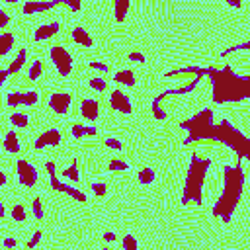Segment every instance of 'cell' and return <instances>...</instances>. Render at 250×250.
Segmentation results:
<instances>
[{
    "instance_id": "obj_18",
    "label": "cell",
    "mask_w": 250,
    "mask_h": 250,
    "mask_svg": "<svg viewBox=\"0 0 250 250\" xmlns=\"http://www.w3.org/2000/svg\"><path fill=\"white\" fill-rule=\"evenodd\" d=\"M72 39H74V43H78V45H82V47H92V43H94L90 31H86L82 25H76V27L72 29Z\"/></svg>"
},
{
    "instance_id": "obj_48",
    "label": "cell",
    "mask_w": 250,
    "mask_h": 250,
    "mask_svg": "<svg viewBox=\"0 0 250 250\" xmlns=\"http://www.w3.org/2000/svg\"><path fill=\"white\" fill-rule=\"evenodd\" d=\"M100 250H113V248H107V246H104V248H100Z\"/></svg>"
},
{
    "instance_id": "obj_11",
    "label": "cell",
    "mask_w": 250,
    "mask_h": 250,
    "mask_svg": "<svg viewBox=\"0 0 250 250\" xmlns=\"http://www.w3.org/2000/svg\"><path fill=\"white\" fill-rule=\"evenodd\" d=\"M59 145H61V131H59L57 127H51V129L43 131V133L35 139V143H33V146H35L37 150H41V148H45V146H59Z\"/></svg>"
},
{
    "instance_id": "obj_40",
    "label": "cell",
    "mask_w": 250,
    "mask_h": 250,
    "mask_svg": "<svg viewBox=\"0 0 250 250\" xmlns=\"http://www.w3.org/2000/svg\"><path fill=\"white\" fill-rule=\"evenodd\" d=\"M88 64H90V68H96V70H100V72H107V70H109V66L104 64V62H100V61H92V62H88Z\"/></svg>"
},
{
    "instance_id": "obj_29",
    "label": "cell",
    "mask_w": 250,
    "mask_h": 250,
    "mask_svg": "<svg viewBox=\"0 0 250 250\" xmlns=\"http://www.w3.org/2000/svg\"><path fill=\"white\" fill-rule=\"evenodd\" d=\"M107 170H109V172H125V170H129V164H127L125 160L111 158L109 164H107Z\"/></svg>"
},
{
    "instance_id": "obj_12",
    "label": "cell",
    "mask_w": 250,
    "mask_h": 250,
    "mask_svg": "<svg viewBox=\"0 0 250 250\" xmlns=\"http://www.w3.org/2000/svg\"><path fill=\"white\" fill-rule=\"evenodd\" d=\"M80 113L86 121H96L100 117V104L94 98H84L80 102Z\"/></svg>"
},
{
    "instance_id": "obj_8",
    "label": "cell",
    "mask_w": 250,
    "mask_h": 250,
    "mask_svg": "<svg viewBox=\"0 0 250 250\" xmlns=\"http://www.w3.org/2000/svg\"><path fill=\"white\" fill-rule=\"evenodd\" d=\"M16 174H18V182H20L21 186L31 188V186L37 184V168H35L31 162L23 160V158H20V160L16 162Z\"/></svg>"
},
{
    "instance_id": "obj_47",
    "label": "cell",
    "mask_w": 250,
    "mask_h": 250,
    "mask_svg": "<svg viewBox=\"0 0 250 250\" xmlns=\"http://www.w3.org/2000/svg\"><path fill=\"white\" fill-rule=\"evenodd\" d=\"M4 215H6V207H4V203L0 201V219H2Z\"/></svg>"
},
{
    "instance_id": "obj_19",
    "label": "cell",
    "mask_w": 250,
    "mask_h": 250,
    "mask_svg": "<svg viewBox=\"0 0 250 250\" xmlns=\"http://www.w3.org/2000/svg\"><path fill=\"white\" fill-rule=\"evenodd\" d=\"M98 133V129L94 125H84V123H74L70 127V135L74 139H82V137H94Z\"/></svg>"
},
{
    "instance_id": "obj_22",
    "label": "cell",
    "mask_w": 250,
    "mask_h": 250,
    "mask_svg": "<svg viewBox=\"0 0 250 250\" xmlns=\"http://www.w3.org/2000/svg\"><path fill=\"white\" fill-rule=\"evenodd\" d=\"M25 59H27V51H25V49L21 47V49L18 51V57H16V59H14L12 62H10V66L6 68V70H8V74H16V72H18V70H20V68L23 66Z\"/></svg>"
},
{
    "instance_id": "obj_13",
    "label": "cell",
    "mask_w": 250,
    "mask_h": 250,
    "mask_svg": "<svg viewBox=\"0 0 250 250\" xmlns=\"http://www.w3.org/2000/svg\"><path fill=\"white\" fill-rule=\"evenodd\" d=\"M178 74H193V76H209V66H178V68H170L164 72V76H178Z\"/></svg>"
},
{
    "instance_id": "obj_46",
    "label": "cell",
    "mask_w": 250,
    "mask_h": 250,
    "mask_svg": "<svg viewBox=\"0 0 250 250\" xmlns=\"http://www.w3.org/2000/svg\"><path fill=\"white\" fill-rule=\"evenodd\" d=\"M6 182H8V178H6V174H4V172H0V186H4Z\"/></svg>"
},
{
    "instance_id": "obj_44",
    "label": "cell",
    "mask_w": 250,
    "mask_h": 250,
    "mask_svg": "<svg viewBox=\"0 0 250 250\" xmlns=\"http://www.w3.org/2000/svg\"><path fill=\"white\" fill-rule=\"evenodd\" d=\"M227 4L232 6V8H242V2L240 0H227Z\"/></svg>"
},
{
    "instance_id": "obj_33",
    "label": "cell",
    "mask_w": 250,
    "mask_h": 250,
    "mask_svg": "<svg viewBox=\"0 0 250 250\" xmlns=\"http://www.w3.org/2000/svg\"><path fill=\"white\" fill-rule=\"evenodd\" d=\"M6 104L10 105V107H16V105H21V92H10L8 96H6Z\"/></svg>"
},
{
    "instance_id": "obj_14",
    "label": "cell",
    "mask_w": 250,
    "mask_h": 250,
    "mask_svg": "<svg viewBox=\"0 0 250 250\" xmlns=\"http://www.w3.org/2000/svg\"><path fill=\"white\" fill-rule=\"evenodd\" d=\"M62 0H51V2H25L21 6V12L23 14H37V12H47L55 6H61Z\"/></svg>"
},
{
    "instance_id": "obj_25",
    "label": "cell",
    "mask_w": 250,
    "mask_h": 250,
    "mask_svg": "<svg viewBox=\"0 0 250 250\" xmlns=\"http://www.w3.org/2000/svg\"><path fill=\"white\" fill-rule=\"evenodd\" d=\"M62 178H68L70 182H78L80 180V174H78V164H76V158L70 160V166L62 170Z\"/></svg>"
},
{
    "instance_id": "obj_17",
    "label": "cell",
    "mask_w": 250,
    "mask_h": 250,
    "mask_svg": "<svg viewBox=\"0 0 250 250\" xmlns=\"http://www.w3.org/2000/svg\"><path fill=\"white\" fill-rule=\"evenodd\" d=\"M168 96H172V88H166L162 94H158V96L152 100V115H154L158 121H164V119H166V113H164V109L160 107V104H162V100H166Z\"/></svg>"
},
{
    "instance_id": "obj_39",
    "label": "cell",
    "mask_w": 250,
    "mask_h": 250,
    "mask_svg": "<svg viewBox=\"0 0 250 250\" xmlns=\"http://www.w3.org/2000/svg\"><path fill=\"white\" fill-rule=\"evenodd\" d=\"M41 236H43V232H41V230H35V232H33V236H31L29 240H27V244H25V246H27L29 250H31V248H35V246L39 244V240H41Z\"/></svg>"
},
{
    "instance_id": "obj_9",
    "label": "cell",
    "mask_w": 250,
    "mask_h": 250,
    "mask_svg": "<svg viewBox=\"0 0 250 250\" xmlns=\"http://www.w3.org/2000/svg\"><path fill=\"white\" fill-rule=\"evenodd\" d=\"M109 105L115 109V111H119V113H131L133 111V104H131V98H129V94H125L121 88H115V90H111V94H109Z\"/></svg>"
},
{
    "instance_id": "obj_26",
    "label": "cell",
    "mask_w": 250,
    "mask_h": 250,
    "mask_svg": "<svg viewBox=\"0 0 250 250\" xmlns=\"http://www.w3.org/2000/svg\"><path fill=\"white\" fill-rule=\"evenodd\" d=\"M41 74H43V62H41L39 59L31 61V64H29V70H27V78H29V80H37Z\"/></svg>"
},
{
    "instance_id": "obj_21",
    "label": "cell",
    "mask_w": 250,
    "mask_h": 250,
    "mask_svg": "<svg viewBox=\"0 0 250 250\" xmlns=\"http://www.w3.org/2000/svg\"><path fill=\"white\" fill-rule=\"evenodd\" d=\"M129 8H131V2L129 0H115L113 2V16H115V21L117 23H121L125 20Z\"/></svg>"
},
{
    "instance_id": "obj_31",
    "label": "cell",
    "mask_w": 250,
    "mask_h": 250,
    "mask_svg": "<svg viewBox=\"0 0 250 250\" xmlns=\"http://www.w3.org/2000/svg\"><path fill=\"white\" fill-rule=\"evenodd\" d=\"M10 215H12L14 221H20V223H21V221H25V207H23L21 203H14Z\"/></svg>"
},
{
    "instance_id": "obj_45",
    "label": "cell",
    "mask_w": 250,
    "mask_h": 250,
    "mask_svg": "<svg viewBox=\"0 0 250 250\" xmlns=\"http://www.w3.org/2000/svg\"><path fill=\"white\" fill-rule=\"evenodd\" d=\"M16 244H18V242H16L14 238H4V246H6V248H12V246H16Z\"/></svg>"
},
{
    "instance_id": "obj_7",
    "label": "cell",
    "mask_w": 250,
    "mask_h": 250,
    "mask_svg": "<svg viewBox=\"0 0 250 250\" xmlns=\"http://www.w3.org/2000/svg\"><path fill=\"white\" fill-rule=\"evenodd\" d=\"M49 55H51V61H53V64H55V68H57V72L61 76H68L72 72L74 62H72V55L68 53L66 47L55 45V47H51Z\"/></svg>"
},
{
    "instance_id": "obj_20",
    "label": "cell",
    "mask_w": 250,
    "mask_h": 250,
    "mask_svg": "<svg viewBox=\"0 0 250 250\" xmlns=\"http://www.w3.org/2000/svg\"><path fill=\"white\" fill-rule=\"evenodd\" d=\"M20 148H21V145H20V139H18L16 131H8L4 135V150L6 152H12V154H18Z\"/></svg>"
},
{
    "instance_id": "obj_5",
    "label": "cell",
    "mask_w": 250,
    "mask_h": 250,
    "mask_svg": "<svg viewBox=\"0 0 250 250\" xmlns=\"http://www.w3.org/2000/svg\"><path fill=\"white\" fill-rule=\"evenodd\" d=\"M180 127L188 131V137L184 139V145H191V143L203 141V139H213V131H215L213 109L211 107L199 109L195 115L180 121Z\"/></svg>"
},
{
    "instance_id": "obj_32",
    "label": "cell",
    "mask_w": 250,
    "mask_h": 250,
    "mask_svg": "<svg viewBox=\"0 0 250 250\" xmlns=\"http://www.w3.org/2000/svg\"><path fill=\"white\" fill-rule=\"evenodd\" d=\"M90 189H92L94 195H98V197H105V195H107V186H105L104 182H92Z\"/></svg>"
},
{
    "instance_id": "obj_34",
    "label": "cell",
    "mask_w": 250,
    "mask_h": 250,
    "mask_svg": "<svg viewBox=\"0 0 250 250\" xmlns=\"http://www.w3.org/2000/svg\"><path fill=\"white\" fill-rule=\"evenodd\" d=\"M88 84H90V88H94V90H98V92H105V90H107V82H105L104 78H96V76H94V78H90Z\"/></svg>"
},
{
    "instance_id": "obj_27",
    "label": "cell",
    "mask_w": 250,
    "mask_h": 250,
    "mask_svg": "<svg viewBox=\"0 0 250 250\" xmlns=\"http://www.w3.org/2000/svg\"><path fill=\"white\" fill-rule=\"evenodd\" d=\"M37 102H39V94H37V90L21 92V105H35Z\"/></svg>"
},
{
    "instance_id": "obj_43",
    "label": "cell",
    "mask_w": 250,
    "mask_h": 250,
    "mask_svg": "<svg viewBox=\"0 0 250 250\" xmlns=\"http://www.w3.org/2000/svg\"><path fill=\"white\" fill-rule=\"evenodd\" d=\"M104 240H105V242H115V240H117V234H115L113 230H105V232H104Z\"/></svg>"
},
{
    "instance_id": "obj_4",
    "label": "cell",
    "mask_w": 250,
    "mask_h": 250,
    "mask_svg": "<svg viewBox=\"0 0 250 250\" xmlns=\"http://www.w3.org/2000/svg\"><path fill=\"white\" fill-rule=\"evenodd\" d=\"M213 141H219L225 146H229L236 154V162H242L248 156V152H250V141H248V137L236 125H232L229 119H221L215 125Z\"/></svg>"
},
{
    "instance_id": "obj_6",
    "label": "cell",
    "mask_w": 250,
    "mask_h": 250,
    "mask_svg": "<svg viewBox=\"0 0 250 250\" xmlns=\"http://www.w3.org/2000/svg\"><path fill=\"white\" fill-rule=\"evenodd\" d=\"M45 168H47V172H49L51 188H53L55 191H62V193H66L68 197H72V199H76V201H80V203H86V201H88V197H86L84 191H80V189H76V188H72V186H68V184H64V182H61V180L57 178V170H55V162H53V160H47V162H45Z\"/></svg>"
},
{
    "instance_id": "obj_10",
    "label": "cell",
    "mask_w": 250,
    "mask_h": 250,
    "mask_svg": "<svg viewBox=\"0 0 250 250\" xmlns=\"http://www.w3.org/2000/svg\"><path fill=\"white\" fill-rule=\"evenodd\" d=\"M70 104H72V96H70L68 92H55V94H51V98H49V107H51L57 115H64V113L68 111Z\"/></svg>"
},
{
    "instance_id": "obj_23",
    "label": "cell",
    "mask_w": 250,
    "mask_h": 250,
    "mask_svg": "<svg viewBox=\"0 0 250 250\" xmlns=\"http://www.w3.org/2000/svg\"><path fill=\"white\" fill-rule=\"evenodd\" d=\"M14 47V33H0V57H6Z\"/></svg>"
},
{
    "instance_id": "obj_24",
    "label": "cell",
    "mask_w": 250,
    "mask_h": 250,
    "mask_svg": "<svg viewBox=\"0 0 250 250\" xmlns=\"http://www.w3.org/2000/svg\"><path fill=\"white\" fill-rule=\"evenodd\" d=\"M137 180L141 182V184H145V186H148V184H152L154 180H156V172L152 170V168H143V170H139V174H137Z\"/></svg>"
},
{
    "instance_id": "obj_37",
    "label": "cell",
    "mask_w": 250,
    "mask_h": 250,
    "mask_svg": "<svg viewBox=\"0 0 250 250\" xmlns=\"http://www.w3.org/2000/svg\"><path fill=\"white\" fill-rule=\"evenodd\" d=\"M104 143H105V146H109V148H113V150H121V148H123V143H121L119 139H115V137H107Z\"/></svg>"
},
{
    "instance_id": "obj_28",
    "label": "cell",
    "mask_w": 250,
    "mask_h": 250,
    "mask_svg": "<svg viewBox=\"0 0 250 250\" xmlns=\"http://www.w3.org/2000/svg\"><path fill=\"white\" fill-rule=\"evenodd\" d=\"M10 121H12V125H16V127H20V129H25L27 125H29V117L25 115V113H12L10 115Z\"/></svg>"
},
{
    "instance_id": "obj_30",
    "label": "cell",
    "mask_w": 250,
    "mask_h": 250,
    "mask_svg": "<svg viewBox=\"0 0 250 250\" xmlns=\"http://www.w3.org/2000/svg\"><path fill=\"white\" fill-rule=\"evenodd\" d=\"M121 248L123 250H139V240L133 234H125L121 238Z\"/></svg>"
},
{
    "instance_id": "obj_2",
    "label": "cell",
    "mask_w": 250,
    "mask_h": 250,
    "mask_svg": "<svg viewBox=\"0 0 250 250\" xmlns=\"http://www.w3.org/2000/svg\"><path fill=\"white\" fill-rule=\"evenodd\" d=\"M246 184V172L242 162L232 164H223V191L219 199L215 201L211 215L219 217L223 223H230V215L234 213L236 205L240 203L242 191Z\"/></svg>"
},
{
    "instance_id": "obj_35",
    "label": "cell",
    "mask_w": 250,
    "mask_h": 250,
    "mask_svg": "<svg viewBox=\"0 0 250 250\" xmlns=\"http://www.w3.org/2000/svg\"><path fill=\"white\" fill-rule=\"evenodd\" d=\"M31 209H33V217L35 219H43V203H41V197H35L33 199Z\"/></svg>"
},
{
    "instance_id": "obj_16",
    "label": "cell",
    "mask_w": 250,
    "mask_h": 250,
    "mask_svg": "<svg viewBox=\"0 0 250 250\" xmlns=\"http://www.w3.org/2000/svg\"><path fill=\"white\" fill-rule=\"evenodd\" d=\"M113 80H115L117 84H123V86H127V88H133V86L137 84V74H135L133 68H121V70H117V72L113 74Z\"/></svg>"
},
{
    "instance_id": "obj_1",
    "label": "cell",
    "mask_w": 250,
    "mask_h": 250,
    "mask_svg": "<svg viewBox=\"0 0 250 250\" xmlns=\"http://www.w3.org/2000/svg\"><path fill=\"white\" fill-rule=\"evenodd\" d=\"M211 78V100L217 105L238 104L248 100L250 96V76L238 74L230 64H223L221 68L209 66Z\"/></svg>"
},
{
    "instance_id": "obj_3",
    "label": "cell",
    "mask_w": 250,
    "mask_h": 250,
    "mask_svg": "<svg viewBox=\"0 0 250 250\" xmlns=\"http://www.w3.org/2000/svg\"><path fill=\"white\" fill-rule=\"evenodd\" d=\"M209 166H211V158H201L197 152H191L186 182H184L182 205H188L189 201H193L195 205L203 203V184H205Z\"/></svg>"
},
{
    "instance_id": "obj_36",
    "label": "cell",
    "mask_w": 250,
    "mask_h": 250,
    "mask_svg": "<svg viewBox=\"0 0 250 250\" xmlns=\"http://www.w3.org/2000/svg\"><path fill=\"white\" fill-rule=\"evenodd\" d=\"M240 49H250V41H244V43H240V45L227 47L225 51H221V57H227V55H230V53H234V51H240Z\"/></svg>"
},
{
    "instance_id": "obj_38",
    "label": "cell",
    "mask_w": 250,
    "mask_h": 250,
    "mask_svg": "<svg viewBox=\"0 0 250 250\" xmlns=\"http://www.w3.org/2000/svg\"><path fill=\"white\" fill-rule=\"evenodd\" d=\"M62 4L64 6H68V10L74 14V12H80V8H82V2L80 0H62Z\"/></svg>"
},
{
    "instance_id": "obj_41",
    "label": "cell",
    "mask_w": 250,
    "mask_h": 250,
    "mask_svg": "<svg viewBox=\"0 0 250 250\" xmlns=\"http://www.w3.org/2000/svg\"><path fill=\"white\" fill-rule=\"evenodd\" d=\"M8 23H10V14H8L4 8H0V29L6 27Z\"/></svg>"
},
{
    "instance_id": "obj_42",
    "label": "cell",
    "mask_w": 250,
    "mask_h": 250,
    "mask_svg": "<svg viewBox=\"0 0 250 250\" xmlns=\"http://www.w3.org/2000/svg\"><path fill=\"white\" fill-rule=\"evenodd\" d=\"M127 59H129V61H139V62H145V55H143V53H139V51L129 53V55H127Z\"/></svg>"
},
{
    "instance_id": "obj_15",
    "label": "cell",
    "mask_w": 250,
    "mask_h": 250,
    "mask_svg": "<svg viewBox=\"0 0 250 250\" xmlns=\"http://www.w3.org/2000/svg\"><path fill=\"white\" fill-rule=\"evenodd\" d=\"M59 29H61V23H59L57 20H55V21H49V23H43V25H39V27L35 29L33 39H35V41H45V39L53 37Z\"/></svg>"
}]
</instances>
